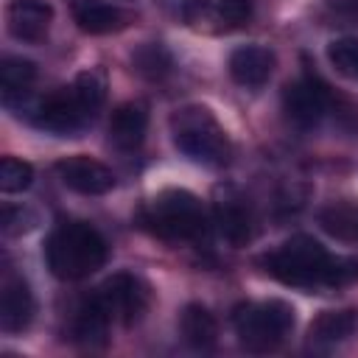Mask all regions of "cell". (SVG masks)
Masks as SVG:
<instances>
[{
	"mask_svg": "<svg viewBox=\"0 0 358 358\" xmlns=\"http://www.w3.org/2000/svg\"><path fill=\"white\" fill-rule=\"evenodd\" d=\"M268 274H274L285 285L296 288H319V285H344L355 268L350 260L333 257L316 238L294 235L271 255L263 257Z\"/></svg>",
	"mask_w": 358,
	"mask_h": 358,
	"instance_id": "1",
	"label": "cell"
},
{
	"mask_svg": "<svg viewBox=\"0 0 358 358\" xmlns=\"http://www.w3.org/2000/svg\"><path fill=\"white\" fill-rule=\"evenodd\" d=\"M45 263L59 280H84L106 263V241L84 221H64L45 243Z\"/></svg>",
	"mask_w": 358,
	"mask_h": 358,
	"instance_id": "2",
	"label": "cell"
},
{
	"mask_svg": "<svg viewBox=\"0 0 358 358\" xmlns=\"http://www.w3.org/2000/svg\"><path fill=\"white\" fill-rule=\"evenodd\" d=\"M168 126H171L173 145L187 159L207 168H221L229 162V154H232L229 137L207 106H199V103L182 106L171 115Z\"/></svg>",
	"mask_w": 358,
	"mask_h": 358,
	"instance_id": "3",
	"label": "cell"
},
{
	"mask_svg": "<svg viewBox=\"0 0 358 358\" xmlns=\"http://www.w3.org/2000/svg\"><path fill=\"white\" fill-rule=\"evenodd\" d=\"M140 227L151 235L179 243L204 235V207L190 190H162L140 210Z\"/></svg>",
	"mask_w": 358,
	"mask_h": 358,
	"instance_id": "4",
	"label": "cell"
},
{
	"mask_svg": "<svg viewBox=\"0 0 358 358\" xmlns=\"http://www.w3.org/2000/svg\"><path fill=\"white\" fill-rule=\"evenodd\" d=\"M232 327L243 350L268 352L277 350L294 330V308L282 299L243 302L232 310Z\"/></svg>",
	"mask_w": 358,
	"mask_h": 358,
	"instance_id": "5",
	"label": "cell"
},
{
	"mask_svg": "<svg viewBox=\"0 0 358 358\" xmlns=\"http://www.w3.org/2000/svg\"><path fill=\"white\" fill-rule=\"evenodd\" d=\"M165 6L199 31H232L249 20V0H165Z\"/></svg>",
	"mask_w": 358,
	"mask_h": 358,
	"instance_id": "6",
	"label": "cell"
},
{
	"mask_svg": "<svg viewBox=\"0 0 358 358\" xmlns=\"http://www.w3.org/2000/svg\"><path fill=\"white\" fill-rule=\"evenodd\" d=\"M95 294H98V299L103 302L106 313H109L115 322H120V324H134V322H140L143 313H145L148 305H151V288H148L140 277H134V274H129V271L112 274Z\"/></svg>",
	"mask_w": 358,
	"mask_h": 358,
	"instance_id": "7",
	"label": "cell"
},
{
	"mask_svg": "<svg viewBox=\"0 0 358 358\" xmlns=\"http://www.w3.org/2000/svg\"><path fill=\"white\" fill-rule=\"evenodd\" d=\"M92 117V112L81 103V98L76 95L73 84L64 87V90H56L50 92L48 98H42L34 109H31V120L50 131V134H59V137H67V134H76L87 120Z\"/></svg>",
	"mask_w": 358,
	"mask_h": 358,
	"instance_id": "8",
	"label": "cell"
},
{
	"mask_svg": "<svg viewBox=\"0 0 358 358\" xmlns=\"http://www.w3.org/2000/svg\"><path fill=\"white\" fill-rule=\"evenodd\" d=\"M282 112L296 129H313L327 112V92L313 78L291 81L282 90Z\"/></svg>",
	"mask_w": 358,
	"mask_h": 358,
	"instance_id": "9",
	"label": "cell"
},
{
	"mask_svg": "<svg viewBox=\"0 0 358 358\" xmlns=\"http://www.w3.org/2000/svg\"><path fill=\"white\" fill-rule=\"evenodd\" d=\"M56 173H59L64 187H70L81 196H103L115 187V173L103 162H98L92 157H84V154L59 159Z\"/></svg>",
	"mask_w": 358,
	"mask_h": 358,
	"instance_id": "10",
	"label": "cell"
},
{
	"mask_svg": "<svg viewBox=\"0 0 358 358\" xmlns=\"http://www.w3.org/2000/svg\"><path fill=\"white\" fill-rule=\"evenodd\" d=\"M34 319V294L28 282L11 268L3 271L0 282V327L6 333H20Z\"/></svg>",
	"mask_w": 358,
	"mask_h": 358,
	"instance_id": "11",
	"label": "cell"
},
{
	"mask_svg": "<svg viewBox=\"0 0 358 358\" xmlns=\"http://www.w3.org/2000/svg\"><path fill=\"white\" fill-rule=\"evenodd\" d=\"M53 20V8L45 0H11L6 6V25L14 39L39 42Z\"/></svg>",
	"mask_w": 358,
	"mask_h": 358,
	"instance_id": "12",
	"label": "cell"
},
{
	"mask_svg": "<svg viewBox=\"0 0 358 358\" xmlns=\"http://www.w3.org/2000/svg\"><path fill=\"white\" fill-rule=\"evenodd\" d=\"M109 322L112 316L106 313L103 302L98 299V294L87 296L84 302H78V308L73 310L70 319V338L81 347H103L106 344V333H109Z\"/></svg>",
	"mask_w": 358,
	"mask_h": 358,
	"instance_id": "13",
	"label": "cell"
},
{
	"mask_svg": "<svg viewBox=\"0 0 358 358\" xmlns=\"http://www.w3.org/2000/svg\"><path fill=\"white\" fill-rule=\"evenodd\" d=\"M274 73V53L263 45H243L229 56V76L241 87H263Z\"/></svg>",
	"mask_w": 358,
	"mask_h": 358,
	"instance_id": "14",
	"label": "cell"
},
{
	"mask_svg": "<svg viewBox=\"0 0 358 358\" xmlns=\"http://www.w3.org/2000/svg\"><path fill=\"white\" fill-rule=\"evenodd\" d=\"M145 129H148V106L140 101L120 103L109 117V143L120 151H134L140 148Z\"/></svg>",
	"mask_w": 358,
	"mask_h": 358,
	"instance_id": "15",
	"label": "cell"
},
{
	"mask_svg": "<svg viewBox=\"0 0 358 358\" xmlns=\"http://www.w3.org/2000/svg\"><path fill=\"white\" fill-rule=\"evenodd\" d=\"M67 3H70L73 22L84 34H112V31H120L129 20L126 11L101 0H67Z\"/></svg>",
	"mask_w": 358,
	"mask_h": 358,
	"instance_id": "16",
	"label": "cell"
},
{
	"mask_svg": "<svg viewBox=\"0 0 358 358\" xmlns=\"http://www.w3.org/2000/svg\"><path fill=\"white\" fill-rule=\"evenodd\" d=\"M215 224L221 229V235L232 243V246H243L246 241H252L255 235V221L249 207L243 204V199H238L235 193H227L224 199L215 201Z\"/></svg>",
	"mask_w": 358,
	"mask_h": 358,
	"instance_id": "17",
	"label": "cell"
},
{
	"mask_svg": "<svg viewBox=\"0 0 358 358\" xmlns=\"http://www.w3.org/2000/svg\"><path fill=\"white\" fill-rule=\"evenodd\" d=\"M179 330H182V338L193 347V350H210L215 347L218 341V322L215 316L199 305V302H190L185 305L182 316H179Z\"/></svg>",
	"mask_w": 358,
	"mask_h": 358,
	"instance_id": "18",
	"label": "cell"
},
{
	"mask_svg": "<svg viewBox=\"0 0 358 358\" xmlns=\"http://www.w3.org/2000/svg\"><path fill=\"white\" fill-rule=\"evenodd\" d=\"M355 324H358V316L352 310H324L322 316L313 319L308 330V341L319 350H330L341 344L347 336H352Z\"/></svg>",
	"mask_w": 358,
	"mask_h": 358,
	"instance_id": "19",
	"label": "cell"
},
{
	"mask_svg": "<svg viewBox=\"0 0 358 358\" xmlns=\"http://www.w3.org/2000/svg\"><path fill=\"white\" fill-rule=\"evenodd\" d=\"M0 81H3V103L8 106L14 98H22L31 84L36 81V64L22 56H6L0 64Z\"/></svg>",
	"mask_w": 358,
	"mask_h": 358,
	"instance_id": "20",
	"label": "cell"
},
{
	"mask_svg": "<svg viewBox=\"0 0 358 358\" xmlns=\"http://www.w3.org/2000/svg\"><path fill=\"white\" fill-rule=\"evenodd\" d=\"M131 64H134V70H137L140 76H145V78H151V81L168 76L171 67H173L171 53H168L159 42H145V45H140V48L131 53Z\"/></svg>",
	"mask_w": 358,
	"mask_h": 358,
	"instance_id": "21",
	"label": "cell"
},
{
	"mask_svg": "<svg viewBox=\"0 0 358 358\" xmlns=\"http://www.w3.org/2000/svg\"><path fill=\"white\" fill-rule=\"evenodd\" d=\"M327 59L336 67V73H341L344 78L358 81V39H352V36L333 39L327 45Z\"/></svg>",
	"mask_w": 358,
	"mask_h": 358,
	"instance_id": "22",
	"label": "cell"
},
{
	"mask_svg": "<svg viewBox=\"0 0 358 358\" xmlns=\"http://www.w3.org/2000/svg\"><path fill=\"white\" fill-rule=\"evenodd\" d=\"M73 90H76V95L81 98V103H84L92 115L101 109V103H103V98H106V81H103V76H101L98 70H84V73H78L76 81H73Z\"/></svg>",
	"mask_w": 358,
	"mask_h": 358,
	"instance_id": "23",
	"label": "cell"
},
{
	"mask_svg": "<svg viewBox=\"0 0 358 358\" xmlns=\"http://www.w3.org/2000/svg\"><path fill=\"white\" fill-rule=\"evenodd\" d=\"M31 182H34V168L28 162L3 157V162H0V190L3 193H22L31 187Z\"/></svg>",
	"mask_w": 358,
	"mask_h": 358,
	"instance_id": "24",
	"label": "cell"
},
{
	"mask_svg": "<svg viewBox=\"0 0 358 358\" xmlns=\"http://www.w3.org/2000/svg\"><path fill=\"white\" fill-rule=\"evenodd\" d=\"M0 224H3V235L6 238H14V235H22V232H31L36 227V215L28 207L6 204L3 207V215H0Z\"/></svg>",
	"mask_w": 358,
	"mask_h": 358,
	"instance_id": "25",
	"label": "cell"
},
{
	"mask_svg": "<svg viewBox=\"0 0 358 358\" xmlns=\"http://www.w3.org/2000/svg\"><path fill=\"white\" fill-rule=\"evenodd\" d=\"M327 6H330L338 17H344L347 22L358 25V0H327Z\"/></svg>",
	"mask_w": 358,
	"mask_h": 358,
	"instance_id": "26",
	"label": "cell"
},
{
	"mask_svg": "<svg viewBox=\"0 0 358 358\" xmlns=\"http://www.w3.org/2000/svg\"><path fill=\"white\" fill-rule=\"evenodd\" d=\"M355 238H358V221H355Z\"/></svg>",
	"mask_w": 358,
	"mask_h": 358,
	"instance_id": "27",
	"label": "cell"
}]
</instances>
